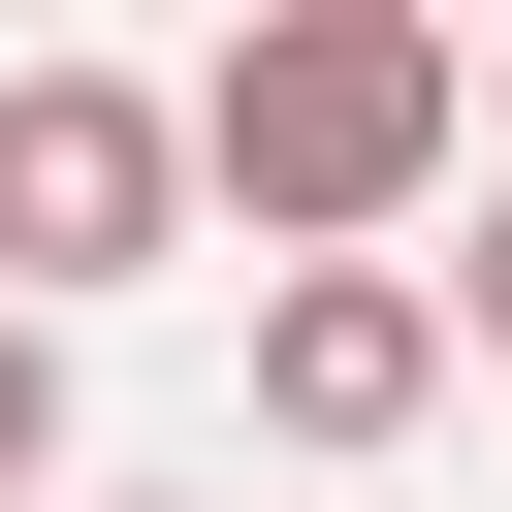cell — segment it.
<instances>
[{"instance_id": "6da1fadb", "label": "cell", "mask_w": 512, "mask_h": 512, "mask_svg": "<svg viewBox=\"0 0 512 512\" xmlns=\"http://www.w3.org/2000/svg\"><path fill=\"white\" fill-rule=\"evenodd\" d=\"M448 160H480V32H416V0H256L192 64V192L256 224V288L352 256V224H416Z\"/></svg>"}, {"instance_id": "7a4b0ae2", "label": "cell", "mask_w": 512, "mask_h": 512, "mask_svg": "<svg viewBox=\"0 0 512 512\" xmlns=\"http://www.w3.org/2000/svg\"><path fill=\"white\" fill-rule=\"evenodd\" d=\"M192 224V96L160 64H0V320H96Z\"/></svg>"}, {"instance_id": "3957f363", "label": "cell", "mask_w": 512, "mask_h": 512, "mask_svg": "<svg viewBox=\"0 0 512 512\" xmlns=\"http://www.w3.org/2000/svg\"><path fill=\"white\" fill-rule=\"evenodd\" d=\"M256 416H288V448H416V416H448V288L288 256V288H256Z\"/></svg>"}, {"instance_id": "277c9868", "label": "cell", "mask_w": 512, "mask_h": 512, "mask_svg": "<svg viewBox=\"0 0 512 512\" xmlns=\"http://www.w3.org/2000/svg\"><path fill=\"white\" fill-rule=\"evenodd\" d=\"M0 512H64V320H0Z\"/></svg>"}, {"instance_id": "5b68a950", "label": "cell", "mask_w": 512, "mask_h": 512, "mask_svg": "<svg viewBox=\"0 0 512 512\" xmlns=\"http://www.w3.org/2000/svg\"><path fill=\"white\" fill-rule=\"evenodd\" d=\"M448 352H512V192H480V224H448Z\"/></svg>"}, {"instance_id": "8992f818", "label": "cell", "mask_w": 512, "mask_h": 512, "mask_svg": "<svg viewBox=\"0 0 512 512\" xmlns=\"http://www.w3.org/2000/svg\"><path fill=\"white\" fill-rule=\"evenodd\" d=\"M480 128H512V64H480Z\"/></svg>"}]
</instances>
